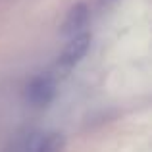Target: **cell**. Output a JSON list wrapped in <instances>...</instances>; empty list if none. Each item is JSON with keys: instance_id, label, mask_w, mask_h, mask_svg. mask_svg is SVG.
<instances>
[{"instance_id": "obj_3", "label": "cell", "mask_w": 152, "mask_h": 152, "mask_svg": "<svg viewBox=\"0 0 152 152\" xmlns=\"http://www.w3.org/2000/svg\"><path fill=\"white\" fill-rule=\"evenodd\" d=\"M66 146V137L58 131L45 135H31L23 145L25 152H62Z\"/></svg>"}, {"instance_id": "obj_2", "label": "cell", "mask_w": 152, "mask_h": 152, "mask_svg": "<svg viewBox=\"0 0 152 152\" xmlns=\"http://www.w3.org/2000/svg\"><path fill=\"white\" fill-rule=\"evenodd\" d=\"M91 46V35L89 33H77L69 39V42L66 45V48L60 54V64L64 67H73L85 58L87 50Z\"/></svg>"}, {"instance_id": "obj_1", "label": "cell", "mask_w": 152, "mask_h": 152, "mask_svg": "<svg viewBox=\"0 0 152 152\" xmlns=\"http://www.w3.org/2000/svg\"><path fill=\"white\" fill-rule=\"evenodd\" d=\"M56 94V85L50 75H35L25 87V98L33 108H46Z\"/></svg>"}, {"instance_id": "obj_4", "label": "cell", "mask_w": 152, "mask_h": 152, "mask_svg": "<svg viewBox=\"0 0 152 152\" xmlns=\"http://www.w3.org/2000/svg\"><path fill=\"white\" fill-rule=\"evenodd\" d=\"M87 21H89V8H87V4L79 2L67 12L66 19H64V25H62V33L69 35V37L83 33V27L87 25Z\"/></svg>"}]
</instances>
